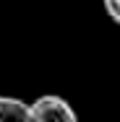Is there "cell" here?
<instances>
[{
  "label": "cell",
  "mask_w": 120,
  "mask_h": 122,
  "mask_svg": "<svg viewBox=\"0 0 120 122\" xmlns=\"http://www.w3.org/2000/svg\"><path fill=\"white\" fill-rule=\"evenodd\" d=\"M29 122H78V117L63 96L45 94L29 104Z\"/></svg>",
  "instance_id": "cell-1"
},
{
  "label": "cell",
  "mask_w": 120,
  "mask_h": 122,
  "mask_svg": "<svg viewBox=\"0 0 120 122\" xmlns=\"http://www.w3.org/2000/svg\"><path fill=\"white\" fill-rule=\"evenodd\" d=\"M0 122H29V104L16 96H0Z\"/></svg>",
  "instance_id": "cell-2"
},
{
  "label": "cell",
  "mask_w": 120,
  "mask_h": 122,
  "mask_svg": "<svg viewBox=\"0 0 120 122\" xmlns=\"http://www.w3.org/2000/svg\"><path fill=\"white\" fill-rule=\"evenodd\" d=\"M102 5H104V10H107V16L120 26V0H102Z\"/></svg>",
  "instance_id": "cell-3"
}]
</instances>
